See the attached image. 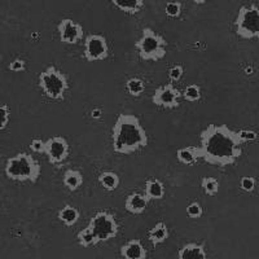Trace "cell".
<instances>
[{"instance_id":"19","label":"cell","mask_w":259,"mask_h":259,"mask_svg":"<svg viewBox=\"0 0 259 259\" xmlns=\"http://www.w3.org/2000/svg\"><path fill=\"white\" fill-rule=\"evenodd\" d=\"M79 210L77 207L71 206V205H65L62 209H60L59 214H57V218H59L60 222L65 224V226L71 227L75 226L79 221Z\"/></svg>"},{"instance_id":"26","label":"cell","mask_w":259,"mask_h":259,"mask_svg":"<svg viewBox=\"0 0 259 259\" xmlns=\"http://www.w3.org/2000/svg\"><path fill=\"white\" fill-rule=\"evenodd\" d=\"M9 119H11V110H9V106L7 104L0 103V131L7 128L9 123Z\"/></svg>"},{"instance_id":"12","label":"cell","mask_w":259,"mask_h":259,"mask_svg":"<svg viewBox=\"0 0 259 259\" xmlns=\"http://www.w3.org/2000/svg\"><path fill=\"white\" fill-rule=\"evenodd\" d=\"M121 255L123 259H147L148 251L139 239H133L122 245Z\"/></svg>"},{"instance_id":"24","label":"cell","mask_w":259,"mask_h":259,"mask_svg":"<svg viewBox=\"0 0 259 259\" xmlns=\"http://www.w3.org/2000/svg\"><path fill=\"white\" fill-rule=\"evenodd\" d=\"M201 187L207 196H217L219 192V182L212 177H203L201 179Z\"/></svg>"},{"instance_id":"6","label":"cell","mask_w":259,"mask_h":259,"mask_svg":"<svg viewBox=\"0 0 259 259\" xmlns=\"http://www.w3.org/2000/svg\"><path fill=\"white\" fill-rule=\"evenodd\" d=\"M235 27L236 34L241 39H259V7L255 4L240 7Z\"/></svg>"},{"instance_id":"18","label":"cell","mask_w":259,"mask_h":259,"mask_svg":"<svg viewBox=\"0 0 259 259\" xmlns=\"http://www.w3.org/2000/svg\"><path fill=\"white\" fill-rule=\"evenodd\" d=\"M112 4L127 15H136L144 7L143 0H112Z\"/></svg>"},{"instance_id":"10","label":"cell","mask_w":259,"mask_h":259,"mask_svg":"<svg viewBox=\"0 0 259 259\" xmlns=\"http://www.w3.org/2000/svg\"><path fill=\"white\" fill-rule=\"evenodd\" d=\"M182 96V92L172 83H167V84L159 85L158 89L154 90L152 103L159 108L175 109L180 105V97Z\"/></svg>"},{"instance_id":"9","label":"cell","mask_w":259,"mask_h":259,"mask_svg":"<svg viewBox=\"0 0 259 259\" xmlns=\"http://www.w3.org/2000/svg\"><path fill=\"white\" fill-rule=\"evenodd\" d=\"M70 153V145L64 136H52L46 140L45 154L51 165H61Z\"/></svg>"},{"instance_id":"29","label":"cell","mask_w":259,"mask_h":259,"mask_svg":"<svg viewBox=\"0 0 259 259\" xmlns=\"http://www.w3.org/2000/svg\"><path fill=\"white\" fill-rule=\"evenodd\" d=\"M256 187V180L254 177H242L241 180H240V188L244 192H247L250 193L255 189Z\"/></svg>"},{"instance_id":"11","label":"cell","mask_w":259,"mask_h":259,"mask_svg":"<svg viewBox=\"0 0 259 259\" xmlns=\"http://www.w3.org/2000/svg\"><path fill=\"white\" fill-rule=\"evenodd\" d=\"M57 31L60 40L65 45H77L84 35L82 25L78 24L73 18H62L57 25Z\"/></svg>"},{"instance_id":"23","label":"cell","mask_w":259,"mask_h":259,"mask_svg":"<svg viewBox=\"0 0 259 259\" xmlns=\"http://www.w3.org/2000/svg\"><path fill=\"white\" fill-rule=\"evenodd\" d=\"M77 240H78V242H79L80 246H83V247H90V246H94V245L99 244L96 240V237H95L94 232H92L90 227H87V228H83L82 231H79V233H78V236H77Z\"/></svg>"},{"instance_id":"7","label":"cell","mask_w":259,"mask_h":259,"mask_svg":"<svg viewBox=\"0 0 259 259\" xmlns=\"http://www.w3.org/2000/svg\"><path fill=\"white\" fill-rule=\"evenodd\" d=\"M89 227L94 232L97 242L109 241L119 232V224L109 211H97L90 221Z\"/></svg>"},{"instance_id":"5","label":"cell","mask_w":259,"mask_h":259,"mask_svg":"<svg viewBox=\"0 0 259 259\" xmlns=\"http://www.w3.org/2000/svg\"><path fill=\"white\" fill-rule=\"evenodd\" d=\"M39 87L52 100H64L69 90L68 77L56 66H48L39 74Z\"/></svg>"},{"instance_id":"15","label":"cell","mask_w":259,"mask_h":259,"mask_svg":"<svg viewBox=\"0 0 259 259\" xmlns=\"http://www.w3.org/2000/svg\"><path fill=\"white\" fill-rule=\"evenodd\" d=\"M168 236H170V231H168V227L163 222H158L148 231V240L154 247L163 244L168 239Z\"/></svg>"},{"instance_id":"34","label":"cell","mask_w":259,"mask_h":259,"mask_svg":"<svg viewBox=\"0 0 259 259\" xmlns=\"http://www.w3.org/2000/svg\"><path fill=\"white\" fill-rule=\"evenodd\" d=\"M101 115H103V112L99 108L91 110V118H94V119H100Z\"/></svg>"},{"instance_id":"36","label":"cell","mask_w":259,"mask_h":259,"mask_svg":"<svg viewBox=\"0 0 259 259\" xmlns=\"http://www.w3.org/2000/svg\"><path fill=\"white\" fill-rule=\"evenodd\" d=\"M0 62H2V55H0Z\"/></svg>"},{"instance_id":"20","label":"cell","mask_w":259,"mask_h":259,"mask_svg":"<svg viewBox=\"0 0 259 259\" xmlns=\"http://www.w3.org/2000/svg\"><path fill=\"white\" fill-rule=\"evenodd\" d=\"M64 186L71 192H75L82 187L83 184V175L80 174V171L73 170V168H69V170L65 171L64 179H62Z\"/></svg>"},{"instance_id":"30","label":"cell","mask_w":259,"mask_h":259,"mask_svg":"<svg viewBox=\"0 0 259 259\" xmlns=\"http://www.w3.org/2000/svg\"><path fill=\"white\" fill-rule=\"evenodd\" d=\"M183 74H184V68L183 65L177 64L174 66H171V69L168 70V78H170L171 82H179L182 79Z\"/></svg>"},{"instance_id":"35","label":"cell","mask_w":259,"mask_h":259,"mask_svg":"<svg viewBox=\"0 0 259 259\" xmlns=\"http://www.w3.org/2000/svg\"><path fill=\"white\" fill-rule=\"evenodd\" d=\"M245 73H246L247 75H250V74H253V68H250V66H249V68H246V69H245Z\"/></svg>"},{"instance_id":"27","label":"cell","mask_w":259,"mask_h":259,"mask_svg":"<svg viewBox=\"0 0 259 259\" xmlns=\"http://www.w3.org/2000/svg\"><path fill=\"white\" fill-rule=\"evenodd\" d=\"M165 12L171 18L179 17L182 15V3L180 2H168L165 7Z\"/></svg>"},{"instance_id":"21","label":"cell","mask_w":259,"mask_h":259,"mask_svg":"<svg viewBox=\"0 0 259 259\" xmlns=\"http://www.w3.org/2000/svg\"><path fill=\"white\" fill-rule=\"evenodd\" d=\"M99 183H100V186L105 191L113 192L119 187L121 179H119L118 174L114 172V171H104V172L99 175Z\"/></svg>"},{"instance_id":"22","label":"cell","mask_w":259,"mask_h":259,"mask_svg":"<svg viewBox=\"0 0 259 259\" xmlns=\"http://www.w3.org/2000/svg\"><path fill=\"white\" fill-rule=\"evenodd\" d=\"M126 90L131 96L139 97L143 92L145 91V83L144 80L140 79V78L133 77L127 79L126 82Z\"/></svg>"},{"instance_id":"14","label":"cell","mask_w":259,"mask_h":259,"mask_svg":"<svg viewBox=\"0 0 259 259\" xmlns=\"http://www.w3.org/2000/svg\"><path fill=\"white\" fill-rule=\"evenodd\" d=\"M207 254L203 245L197 242H188L178 251V259H206Z\"/></svg>"},{"instance_id":"8","label":"cell","mask_w":259,"mask_h":259,"mask_svg":"<svg viewBox=\"0 0 259 259\" xmlns=\"http://www.w3.org/2000/svg\"><path fill=\"white\" fill-rule=\"evenodd\" d=\"M109 57V45L104 35L90 34L85 36L84 59L89 62L103 61Z\"/></svg>"},{"instance_id":"32","label":"cell","mask_w":259,"mask_h":259,"mask_svg":"<svg viewBox=\"0 0 259 259\" xmlns=\"http://www.w3.org/2000/svg\"><path fill=\"white\" fill-rule=\"evenodd\" d=\"M8 69L11 71H15V73H21V71H25V69H26V62H25V60L17 57L8 65Z\"/></svg>"},{"instance_id":"25","label":"cell","mask_w":259,"mask_h":259,"mask_svg":"<svg viewBox=\"0 0 259 259\" xmlns=\"http://www.w3.org/2000/svg\"><path fill=\"white\" fill-rule=\"evenodd\" d=\"M201 87L196 83H192V84H188L183 91V97L186 99L189 103H196V101L201 100Z\"/></svg>"},{"instance_id":"33","label":"cell","mask_w":259,"mask_h":259,"mask_svg":"<svg viewBox=\"0 0 259 259\" xmlns=\"http://www.w3.org/2000/svg\"><path fill=\"white\" fill-rule=\"evenodd\" d=\"M45 145L46 142H43L41 139H32L31 143H30V149L35 153H45Z\"/></svg>"},{"instance_id":"4","label":"cell","mask_w":259,"mask_h":259,"mask_svg":"<svg viewBox=\"0 0 259 259\" xmlns=\"http://www.w3.org/2000/svg\"><path fill=\"white\" fill-rule=\"evenodd\" d=\"M135 47L143 61H159L166 56L167 41L153 29L145 27L135 43Z\"/></svg>"},{"instance_id":"28","label":"cell","mask_w":259,"mask_h":259,"mask_svg":"<svg viewBox=\"0 0 259 259\" xmlns=\"http://www.w3.org/2000/svg\"><path fill=\"white\" fill-rule=\"evenodd\" d=\"M186 212L189 218L192 219H198L202 217L203 209L198 202H191L188 206L186 207Z\"/></svg>"},{"instance_id":"31","label":"cell","mask_w":259,"mask_h":259,"mask_svg":"<svg viewBox=\"0 0 259 259\" xmlns=\"http://www.w3.org/2000/svg\"><path fill=\"white\" fill-rule=\"evenodd\" d=\"M237 134H239V138L242 142V144L255 142L256 139H258V134L255 131H251V130H240V131H237Z\"/></svg>"},{"instance_id":"17","label":"cell","mask_w":259,"mask_h":259,"mask_svg":"<svg viewBox=\"0 0 259 259\" xmlns=\"http://www.w3.org/2000/svg\"><path fill=\"white\" fill-rule=\"evenodd\" d=\"M177 158L180 163L186 166L194 165L198 159H201L200 156V148L196 145H191V147H183L177 150Z\"/></svg>"},{"instance_id":"2","label":"cell","mask_w":259,"mask_h":259,"mask_svg":"<svg viewBox=\"0 0 259 259\" xmlns=\"http://www.w3.org/2000/svg\"><path fill=\"white\" fill-rule=\"evenodd\" d=\"M149 143L148 134L136 115L121 113L112 130L113 150L118 154H133Z\"/></svg>"},{"instance_id":"1","label":"cell","mask_w":259,"mask_h":259,"mask_svg":"<svg viewBox=\"0 0 259 259\" xmlns=\"http://www.w3.org/2000/svg\"><path fill=\"white\" fill-rule=\"evenodd\" d=\"M242 142L237 131L227 124L210 123L200 134L201 159L211 166L235 165L242 156Z\"/></svg>"},{"instance_id":"16","label":"cell","mask_w":259,"mask_h":259,"mask_svg":"<svg viewBox=\"0 0 259 259\" xmlns=\"http://www.w3.org/2000/svg\"><path fill=\"white\" fill-rule=\"evenodd\" d=\"M144 194L149 201H158L165 197V186L157 178H150L145 183Z\"/></svg>"},{"instance_id":"3","label":"cell","mask_w":259,"mask_h":259,"mask_svg":"<svg viewBox=\"0 0 259 259\" xmlns=\"http://www.w3.org/2000/svg\"><path fill=\"white\" fill-rule=\"evenodd\" d=\"M4 172L8 179L15 182L36 183L40 178L41 166L38 159L29 153L21 152L7 159Z\"/></svg>"},{"instance_id":"13","label":"cell","mask_w":259,"mask_h":259,"mask_svg":"<svg viewBox=\"0 0 259 259\" xmlns=\"http://www.w3.org/2000/svg\"><path fill=\"white\" fill-rule=\"evenodd\" d=\"M148 203H149V200H148L145 194L131 193L127 196L126 201H124V209L130 214L139 215L145 211V209L148 207Z\"/></svg>"}]
</instances>
